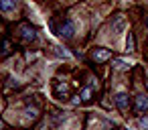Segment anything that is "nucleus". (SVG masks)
<instances>
[{
	"instance_id": "nucleus-12",
	"label": "nucleus",
	"mask_w": 148,
	"mask_h": 130,
	"mask_svg": "<svg viewBox=\"0 0 148 130\" xmlns=\"http://www.w3.org/2000/svg\"><path fill=\"white\" fill-rule=\"evenodd\" d=\"M57 53H59V55H63V57H69V53H67V51H63L61 47H57Z\"/></svg>"
},
{
	"instance_id": "nucleus-9",
	"label": "nucleus",
	"mask_w": 148,
	"mask_h": 130,
	"mask_svg": "<svg viewBox=\"0 0 148 130\" xmlns=\"http://www.w3.org/2000/svg\"><path fill=\"white\" fill-rule=\"evenodd\" d=\"M79 100H81V102H89V100H91V89H89V87L81 89V94H79Z\"/></svg>"
},
{
	"instance_id": "nucleus-7",
	"label": "nucleus",
	"mask_w": 148,
	"mask_h": 130,
	"mask_svg": "<svg viewBox=\"0 0 148 130\" xmlns=\"http://www.w3.org/2000/svg\"><path fill=\"white\" fill-rule=\"evenodd\" d=\"M93 57H95L97 61H106V59L110 57V51H108V49H93Z\"/></svg>"
},
{
	"instance_id": "nucleus-3",
	"label": "nucleus",
	"mask_w": 148,
	"mask_h": 130,
	"mask_svg": "<svg viewBox=\"0 0 148 130\" xmlns=\"http://www.w3.org/2000/svg\"><path fill=\"white\" fill-rule=\"evenodd\" d=\"M136 112L142 114V112H148V96H138L136 98Z\"/></svg>"
},
{
	"instance_id": "nucleus-6",
	"label": "nucleus",
	"mask_w": 148,
	"mask_h": 130,
	"mask_svg": "<svg viewBox=\"0 0 148 130\" xmlns=\"http://www.w3.org/2000/svg\"><path fill=\"white\" fill-rule=\"evenodd\" d=\"M122 29H124V17H122V14H118V17L114 19V23H112V31L120 33Z\"/></svg>"
},
{
	"instance_id": "nucleus-14",
	"label": "nucleus",
	"mask_w": 148,
	"mask_h": 130,
	"mask_svg": "<svg viewBox=\"0 0 148 130\" xmlns=\"http://www.w3.org/2000/svg\"><path fill=\"white\" fill-rule=\"evenodd\" d=\"M146 25H148V21H146Z\"/></svg>"
},
{
	"instance_id": "nucleus-11",
	"label": "nucleus",
	"mask_w": 148,
	"mask_h": 130,
	"mask_svg": "<svg viewBox=\"0 0 148 130\" xmlns=\"http://www.w3.org/2000/svg\"><path fill=\"white\" fill-rule=\"evenodd\" d=\"M138 128L148 130V118H140V120H138Z\"/></svg>"
},
{
	"instance_id": "nucleus-4",
	"label": "nucleus",
	"mask_w": 148,
	"mask_h": 130,
	"mask_svg": "<svg viewBox=\"0 0 148 130\" xmlns=\"http://www.w3.org/2000/svg\"><path fill=\"white\" fill-rule=\"evenodd\" d=\"M16 4H18V0H0V10H2V12H10V10L16 8Z\"/></svg>"
},
{
	"instance_id": "nucleus-2",
	"label": "nucleus",
	"mask_w": 148,
	"mask_h": 130,
	"mask_svg": "<svg viewBox=\"0 0 148 130\" xmlns=\"http://www.w3.org/2000/svg\"><path fill=\"white\" fill-rule=\"evenodd\" d=\"M116 106H118L122 112H126V110L130 108V96L124 94V91H120V94L116 96Z\"/></svg>"
},
{
	"instance_id": "nucleus-8",
	"label": "nucleus",
	"mask_w": 148,
	"mask_h": 130,
	"mask_svg": "<svg viewBox=\"0 0 148 130\" xmlns=\"http://www.w3.org/2000/svg\"><path fill=\"white\" fill-rule=\"evenodd\" d=\"M132 63L130 61H126V59H114V67L116 69H128Z\"/></svg>"
},
{
	"instance_id": "nucleus-10",
	"label": "nucleus",
	"mask_w": 148,
	"mask_h": 130,
	"mask_svg": "<svg viewBox=\"0 0 148 130\" xmlns=\"http://www.w3.org/2000/svg\"><path fill=\"white\" fill-rule=\"evenodd\" d=\"M126 49H128V51H134V37H132V33H128V39H126Z\"/></svg>"
},
{
	"instance_id": "nucleus-13",
	"label": "nucleus",
	"mask_w": 148,
	"mask_h": 130,
	"mask_svg": "<svg viewBox=\"0 0 148 130\" xmlns=\"http://www.w3.org/2000/svg\"><path fill=\"white\" fill-rule=\"evenodd\" d=\"M2 126H4V124H2V122H0V128H2Z\"/></svg>"
},
{
	"instance_id": "nucleus-1",
	"label": "nucleus",
	"mask_w": 148,
	"mask_h": 130,
	"mask_svg": "<svg viewBox=\"0 0 148 130\" xmlns=\"http://www.w3.org/2000/svg\"><path fill=\"white\" fill-rule=\"evenodd\" d=\"M73 33H75L73 23H71V21H63V23H61V27H59V35H61L63 39H71V37H73Z\"/></svg>"
},
{
	"instance_id": "nucleus-5",
	"label": "nucleus",
	"mask_w": 148,
	"mask_h": 130,
	"mask_svg": "<svg viewBox=\"0 0 148 130\" xmlns=\"http://www.w3.org/2000/svg\"><path fill=\"white\" fill-rule=\"evenodd\" d=\"M21 33H23V37H25L27 41H35V39H37V33H35V29H31V27H23Z\"/></svg>"
}]
</instances>
